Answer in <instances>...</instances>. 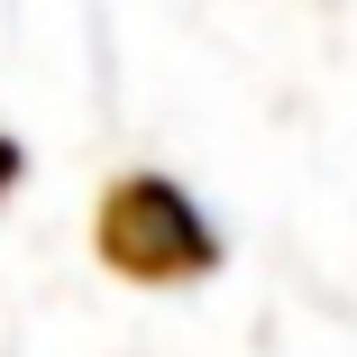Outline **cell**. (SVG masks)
<instances>
[{"mask_svg": "<svg viewBox=\"0 0 357 357\" xmlns=\"http://www.w3.org/2000/svg\"><path fill=\"white\" fill-rule=\"evenodd\" d=\"M101 257L119 275H137V284H174V275H202L211 257H220V238L202 229V211L165 174H128L101 202Z\"/></svg>", "mask_w": 357, "mask_h": 357, "instance_id": "obj_1", "label": "cell"}, {"mask_svg": "<svg viewBox=\"0 0 357 357\" xmlns=\"http://www.w3.org/2000/svg\"><path fill=\"white\" fill-rule=\"evenodd\" d=\"M10 183H19V147L0 137V192H10Z\"/></svg>", "mask_w": 357, "mask_h": 357, "instance_id": "obj_2", "label": "cell"}]
</instances>
